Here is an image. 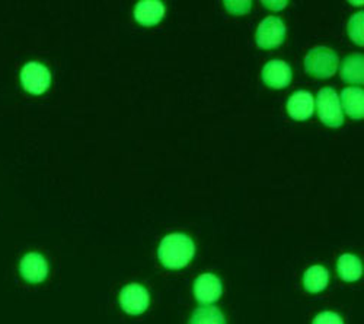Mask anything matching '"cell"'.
Instances as JSON below:
<instances>
[{
	"label": "cell",
	"instance_id": "1",
	"mask_svg": "<svg viewBox=\"0 0 364 324\" xmlns=\"http://www.w3.org/2000/svg\"><path fill=\"white\" fill-rule=\"evenodd\" d=\"M196 253L193 240L186 234H171L162 240L158 256L168 269L186 268Z\"/></svg>",
	"mask_w": 364,
	"mask_h": 324
},
{
	"label": "cell",
	"instance_id": "2",
	"mask_svg": "<svg viewBox=\"0 0 364 324\" xmlns=\"http://www.w3.org/2000/svg\"><path fill=\"white\" fill-rule=\"evenodd\" d=\"M306 72L318 79H326L336 75L338 68V56L328 47L312 48L305 58Z\"/></svg>",
	"mask_w": 364,
	"mask_h": 324
},
{
	"label": "cell",
	"instance_id": "3",
	"mask_svg": "<svg viewBox=\"0 0 364 324\" xmlns=\"http://www.w3.org/2000/svg\"><path fill=\"white\" fill-rule=\"evenodd\" d=\"M319 119L329 127H340L344 123V114L340 105V98L332 88H323L316 98Z\"/></svg>",
	"mask_w": 364,
	"mask_h": 324
},
{
	"label": "cell",
	"instance_id": "4",
	"mask_svg": "<svg viewBox=\"0 0 364 324\" xmlns=\"http://www.w3.org/2000/svg\"><path fill=\"white\" fill-rule=\"evenodd\" d=\"M286 37V26L282 19L276 16H268L265 18L255 34V40L258 47L269 50V48H276L280 47L284 41Z\"/></svg>",
	"mask_w": 364,
	"mask_h": 324
},
{
	"label": "cell",
	"instance_id": "5",
	"mask_svg": "<svg viewBox=\"0 0 364 324\" xmlns=\"http://www.w3.org/2000/svg\"><path fill=\"white\" fill-rule=\"evenodd\" d=\"M21 82L29 94L40 95L48 90L51 75L48 69L37 62H29L21 72Z\"/></svg>",
	"mask_w": 364,
	"mask_h": 324
},
{
	"label": "cell",
	"instance_id": "6",
	"mask_svg": "<svg viewBox=\"0 0 364 324\" xmlns=\"http://www.w3.org/2000/svg\"><path fill=\"white\" fill-rule=\"evenodd\" d=\"M119 304L129 314H141L149 307V292L139 283H130L121 291Z\"/></svg>",
	"mask_w": 364,
	"mask_h": 324
},
{
	"label": "cell",
	"instance_id": "7",
	"mask_svg": "<svg viewBox=\"0 0 364 324\" xmlns=\"http://www.w3.org/2000/svg\"><path fill=\"white\" fill-rule=\"evenodd\" d=\"M223 292L222 281L213 273H203L196 279L194 296L200 304L208 305L216 303Z\"/></svg>",
	"mask_w": 364,
	"mask_h": 324
},
{
	"label": "cell",
	"instance_id": "8",
	"mask_svg": "<svg viewBox=\"0 0 364 324\" xmlns=\"http://www.w3.org/2000/svg\"><path fill=\"white\" fill-rule=\"evenodd\" d=\"M19 271L22 278L29 283H40L48 275V263L38 253H28L21 260Z\"/></svg>",
	"mask_w": 364,
	"mask_h": 324
},
{
	"label": "cell",
	"instance_id": "9",
	"mask_svg": "<svg viewBox=\"0 0 364 324\" xmlns=\"http://www.w3.org/2000/svg\"><path fill=\"white\" fill-rule=\"evenodd\" d=\"M291 69L283 61H271L262 70V80L269 88H274V90L286 88L291 82Z\"/></svg>",
	"mask_w": 364,
	"mask_h": 324
},
{
	"label": "cell",
	"instance_id": "10",
	"mask_svg": "<svg viewBox=\"0 0 364 324\" xmlns=\"http://www.w3.org/2000/svg\"><path fill=\"white\" fill-rule=\"evenodd\" d=\"M315 110V100L312 94L306 91L294 93L287 101V111L294 120H306L312 117Z\"/></svg>",
	"mask_w": 364,
	"mask_h": 324
},
{
	"label": "cell",
	"instance_id": "11",
	"mask_svg": "<svg viewBox=\"0 0 364 324\" xmlns=\"http://www.w3.org/2000/svg\"><path fill=\"white\" fill-rule=\"evenodd\" d=\"M165 16V5L158 0H143L134 9V18L144 26H154Z\"/></svg>",
	"mask_w": 364,
	"mask_h": 324
},
{
	"label": "cell",
	"instance_id": "12",
	"mask_svg": "<svg viewBox=\"0 0 364 324\" xmlns=\"http://www.w3.org/2000/svg\"><path fill=\"white\" fill-rule=\"evenodd\" d=\"M340 105L351 119H363L364 115V93L361 88H347L341 94Z\"/></svg>",
	"mask_w": 364,
	"mask_h": 324
},
{
	"label": "cell",
	"instance_id": "13",
	"mask_svg": "<svg viewBox=\"0 0 364 324\" xmlns=\"http://www.w3.org/2000/svg\"><path fill=\"white\" fill-rule=\"evenodd\" d=\"M337 269H338L340 276L347 282L358 281L363 273L361 260L353 254H343L338 258Z\"/></svg>",
	"mask_w": 364,
	"mask_h": 324
},
{
	"label": "cell",
	"instance_id": "14",
	"mask_svg": "<svg viewBox=\"0 0 364 324\" xmlns=\"http://www.w3.org/2000/svg\"><path fill=\"white\" fill-rule=\"evenodd\" d=\"M363 54H351L343 62L341 78L350 83H363Z\"/></svg>",
	"mask_w": 364,
	"mask_h": 324
},
{
	"label": "cell",
	"instance_id": "15",
	"mask_svg": "<svg viewBox=\"0 0 364 324\" xmlns=\"http://www.w3.org/2000/svg\"><path fill=\"white\" fill-rule=\"evenodd\" d=\"M328 281L329 273L323 266H312L306 271L305 276H303V283H305L306 291L312 293L323 291L328 285Z\"/></svg>",
	"mask_w": 364,
	"mask_h": 324
},
{
	"label": "cell",
	"instance_id": "16",
	"mask_svg": "<svg viewBox=\"0 0 364 324\" xmlns=\"http://www.w3.org/2000/svg\"><path fill=\"white\" fill-rule=\"evenodd\" d=\"M190 324H226V320L219 308L205 305L193 313Z\"/></svg>",
	"mask_w": 364,
	"mask_h": 324
},
{
	"label": "cell",
	"instance_id": "17",
	"mask_svg": "<svg viewBox=\"0 0 364 324\" xmlns=\"http://www.w3.org/2000/svg\"><path fill=\"white\" fill-rule=\"evenodd\" d=\"M348 33L350 37L358 43L360 46H363V12L354 15L348 23Z\"/></svg>",
	"mask_w": 364,
	"mask_h": 324
},
{
	"label": "cell",
	"instance_id": "18",
	"mask_svg": "<svg viewBox=\"0 0 364 324\" xmlns=\"http://www.w3.org/2000/svg\"><path fill=\"white\" fill-rule=\"evenodd\" d=\"M314 324H344V321L337 313L323 311L315 317Z\"/></svg>",
	"mask_w": 364,
	"mask_h": 324
}]
</instances>
